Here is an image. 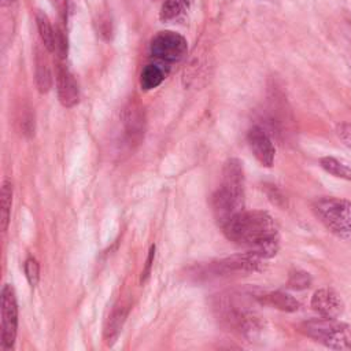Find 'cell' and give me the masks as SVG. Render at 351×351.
<instances>
[{
	"label": "cell",
	"mask_w": 351,
	"mask_h": 351,
	"mask_svg": "<svg viewBox=\"0 0 351 351\" xmlns=\"http://www.w3.org/2000/svg\"><path fill=\"white\" fill-rule=\"evenodd\" d=\"M1 347L12 348L18 329V304L15 292L11 285H4L1 289Z\"/></svg>",
	"instance_id": "5b68a950"
},
{
	"label": "cell",
	"mask_w": 351,
	"mask_h": 351,
	"mask_svg": "<svg viewBox=\"0 0 351 351\" xmlns=\"http://www.w3.org/2000/svg\"><path fill=\"white\" fill-rule=\"evenodd\" d=\"M185 8L186 5L182 4L180 0H166L160 8V19L166 22L176 19L184 12Z\"/></svg>",
	"instance_id": "ac0fdd59"
},
{
	"label": "cell",
	"mask_w": 351,
	"mask_h": 351,
	"mask_svg": "<svg viewBox=\"0 0 351 351\" xmlns=\"http://www.w3.org/2000/svg\"><path fill=\"white\" fill-rule=\"evenodd\" d=\"M319 165L326 173L335 176L337 178L351 181V167L346 162L339 160L333 156H324L319 159Z\"/></svg>",
	"instance_id": "9a60e30c"
},
{
	"label": "cell",
	"mask_w": 351,
	"mask_h": 351,
	"mask_svg": "<svg viewBox=\"0 0 351 351\" xmlns=\"http://www.w3.org/2000/svg\"><path fill=\"white\" fill-rule=\"evenodd\" d=\"M259 299L261 303L263 304H269L273 306L281 311H287V313H293L296 310H299L300 303L291 296L289 293L281 292V291H276V292H269L261 296H256Z\"/></svg>",
	"instance_id": "7c38bea8"
},
{
	"label": "cell",
	"mask_w": 351,
	"mask_h": 351,
	"mask_svg": "<svg viewBox=\"0 0 351 351\" xmlns=\"http://www.w3.org/2000/svg\"><path fill=\"white\" fill-rule=\"evenodd\" d=\"M36 22H37V29L41 37V41L44 47L49 52H55V40H56V30H53L47 14L37 11L36 14Z\"/></svg>",
	"instance_id": "5bb4252c"
},
{
	"label": "cell",
	"mask_w": 351,
	"mask_h": 351,
	"mask_svg": "<svg viewBox=\"0 0 351 351\" xmlns=\"http://www.w3.org/2000/svg\"><path fill=\"white\" fill-rule=\"evenodd\" d=\"M25 276L32 287H36L40 281V266L34 258H27L23 265Z\"/></svg>",
	"instance_id": "44dd1931"
},
{
	"label": "cell",
	"mask_w": 351,
	"mask_h": 351,
	"mask_svg": "<svg viewBox=\"0 0 351 351\" xmlns=\"http://www.w3.org/2000/svg\"><path fill=\"white\" fill-rule=\"evenodd\" d=\"M128 311H129V306L123 302H119L118 304L114 306L104 326V340L108 344H112L117 340L119 332L122 330Z\"/></svg>",
	"instance_id": "8fae6325"
},
{
	"label": "cell",
	"mask_w": 351,
	"mask_h": 351,
	"mask_svg": "<svg viewBox=\"0 0 351 351\" xmlns=\"http://www.w3.org/2000/svg\"><path fill=\"white\" fill-rule=\"evenodd\" d=\"M248 144L250 148L256 158V160L266 167H270L274 162L276 148L267 132L262 126H252L248 130Z\"/></svg>",
	"instance_id": "ba28073f"
},
{
	"label": "cell",
	"mask_w": 351,
	"mask_h": 351,
	"mask_svg": "<svg viewBox=\"0 0 351 351\" xmlns=\"http://www.w3.org/2000/svg\"><path fill=\"white\" fill-rule=\"evenodd\" d=\"M55 52H58L59 58H64L67 53V38L62 29H56V40H55Z\"/></svg>",
	"instance_id": "7402d4cb"
},
{
	"label": "cell",
	"mask_w": 351,
	"mask_h": 351,
	"mask_svg": "<svg viewBox=\"0 0 351 351\" xmlns=\"http://www.w3.org/2000/svg\"><path fill=\"white\" fill-rule=\"evenodd\" d=\"M214 217L222 226L244 207V170L237 158H230L223 163L222 181L211 199Z\"/></svg>",
	"instance_id": "7a4b0ae2"
},
{
	"label": "cell",
	"mask_w": 351,
	"mask_h": 351,
	"mask_svg": "<svg viewBox=\"0 0 351 351\" xmlns=\"http://www.w3.org/2000/svg\"><path fill=\"white\" fill-rule=\"evenodd\" d=\"M53 3L56 4V8L59 10L60 15L63 18H66V14H67V0H53Z\"/></svg>",
	"instance_id": "d4e9b609"
},
{
	"label": "cell",
	"mask_w": 351,
	"mask_h": 351,
	"mask_svg": "<svg viewBox=\"0 0 351 351\" xmlns=\"http://www.w3.org/2000/svg\"><path fill=\"white\" fill-rule=\"evenodd\" d=\"M300 332L307 337L333 350H351V325L336 318H314L300 324Z\"/></svg>",
	"instance_id": "3957f363"
},
{
	"label": "cell",
	"mask_w": 351,
	"mask_h": 351,
	"mask_svg": "<svg viewBox=\"0 0 351 351\" xmlns=\"http://www.w3.org/2000/svg\"><path fill=\"white\" fill-rule=\"evenodd\" d=\"M34 64H36V67H34L36 71L34 73H36L37 88L41 93H47L51 89V85H52V77H51V70H49L48 60L40 49L36 51Z\"/></svg>",
	"instance_id": "4fadbf2b"
},
{
	"label": "cell",
	"mask_w": 351,
	"mask_h": 351,
	"mask_svg": "<svg viewBox=\"0 0 351 351\" xmlns=\"http://www.w3.org/2000/svg\"><path fill=\"white\" fill-rule=\"evenodd\" d=\"M317 218L337 237L351 241V200L319 197L313 203Z\"/></svg>",
	"instance_id": "277c9868"
},
{
	"label": "cell",
	"mask_w": 351,
	"mask_h": 351,
	"mask_svg": "<svg viewBox=\"0 0 351 351\" xmlns=\"http://www.w3.org/2000/svg\"><path fill=\"white\" fill-rule=\"evenodd\" d=\"M337 134L340 137V140L347 145L351 147V123L343 122L337 126Z\"/></svg>",
	"instance_id": "603a6c76"
},
{
	"label": "cell",
	"mask_w": 351,
	"mask_h": 351,
	"mask_svg": "<svg viewBox=\"0 0 351 351\" xmlns=\"http://www.w3.org/2000/svg\"><path fill=\"white\" fill-rule=\"evenodd\" d=\"M180 1H181V3H182V4H185V5H186V7H188V5H189V4H191V3H192V1H193V0H180Z\"/></svg>",
	"instance_id": "484cf974"
},
{
	"label": "cell",
	"mask_w": 351,
	"mask_h": 351,
	"mask_svg": "<svg viewBox=\"0 0 351 351\" xmlns=\"http://www.w3.org/2000/svg\"><path fill=\"white\" fill-rule=\"evenodd\" d=\"M14 1H15V0H1V4L5 5V4H11V3H14Z\"/></svg>",
	"instance_id": "4316f807"
},
{
	"label": "cell",
	"mask_w": 351,
	"mask_h": 351,
	"mask_svg": "<svg viewBox=\"0 0 351 351\" xmlns=\"http://www.w3.org/2000/svg\"><path fill=\"white\" fill-rule=\"evenodd\" d=\"M311 307L319 315L326 318H336L344 310L341 298L329 288H321L314 292L311 298Z\"/></svg>",
	"instance_id": "9c48e42d"
},
{
	"label": "cell",
	"mask_w": 351,
	"mask_h": 351,
	"mask_svg": "<svg viewBox=\"0 0 351 351\" xmlns=\"http://www.w3.org/2000/svg\"><path fill=\"white\" fill-rule=\"evenodd\" d=\"M228 240L247 248L261 259L271 258L278 251V232L273 217L261 210L234 214L222 225Z\"/></svg>",
	"instance_id": "6da1fadb"
},
{
	"label": "cell",
	"mask_w": 351,
	"mask_h": 351,
	"mask_svg": "<svg viewBox=\"0 0 351 351\" xmlns=\"http://www.w3.org/2000/svg\"><path fill=\"white\" fill-rule=\"evenodd\" d=\"M261 258L252 252L232 255L210 263L204 271L208 276H229L236 273H252L261 269Z\"/></svg>",
	"instance_id": "52a82bcc"
},
{
	"label": "cell",
	"mask_w": 351,
	"mask_h": 351,
	"mask_svg": "<svg viewBox=\"0 0 351 351\" xmlns=\"http://www.w3.org/2000/svg\"><path fill=\"white\" fill-rule=\"evenodd\" d=\"M165 78L162 69L158 64H147L140 75V85L144 90H151L156 88Z\"/></svg>",
	"instance_id": "e0dca14e"
},
{
	"label": "cell",
	"mask_w": 351,
	"mask_h": 351,
	"mask_svg": "<svg viewBox=\"0 0 351 351\" xmlns=\"http://www.w3.org/2000/svg\"><path fill=\"white\" fill-rule=\"evenodd\" d=\"M311 285V276L304 270H292L288 276V287L292 289H306Z\"/></svg>",
	"instance_id": "d6986e66"
},
{
	"label": "cell",
	"mask_w": 351,
	"mask_h": 351,
	"mask_svg": "<svg viewBox=\"0 0 351 351\" xmlns=\"http://www.w3.org/2000/svg\"><path fill=\"white\" fill-rule=\"evenodd\" d=\"M186 49V40L181 34L170 30L159 32L151 41V53L162 62H178L184 58Z\"/></svg>",
	"instance_id": "8992f818"
},
{
	"label": "cell",
	"mask_w": 351,
	"mask_h": 351,
	"mask_svg": "<svg viewBox=\"0 0 351 351\" xmlns=\"http://www.w3.org/2000/svg\"><path fill=\"white\" fill-rule=\"evenodd\" d=\"M11 204H12V184L8 180L3 181L1 186V197H0V222L1 230H7L11 215Z\"/></svg>",
	"instance_id": "2e32d148"
},
{
	"label": "cell",
	"mask_w": 351,
	"mask_h": 351,
	"mask_svg": "<svg viewBox=\"0 0 351 351\" xmlns=\"http://www.w3.org/2000/svg\"><path fill=\"white\" fill-rule=\"evenodd\" d=\"M126 117H125V123L128 128V132L132 133V136H134L136 133H141L143 129V118L141 115L134 110V107L132 106V108H129L126 111Z\"/></svg>",
	"instance_id": "ffe728a7"
},
{
	"label": "cell",
	"mask_w": 351,
	"mask_h": 351,
	"mask_svg": "<svg viewBox=\"0 0 351 351\" xmlns=\"http://www.w3.org/2000/svg\"><path fill=\"white\" fill-rule=\"evenodd\" d=\"M154 256H155V245L151 247L149 250V254H148V258H147V262H145V267L141 273V277H140V282H145L151 274V267H152V262H154Z\"/></svg>",
	"instance_id": "cb8c5ba5"
},
{
	"label": "cell",
	"mask_w": 351,
	"mask_h": 351,
	"mask_svg": "<svg viewBox=\"0 0 351 351\" xmlns=\"http://www.w3.org/2000/svg\"><path fill=\"white\" fill-rule=\"evenodd\" d=\"M56 90L59 101L64 107H73L80 100L78 85L73 74L63 64H58L56 67Z\"/></svg>",
	"instance_id": "30bf717a"
}]
</instances>
